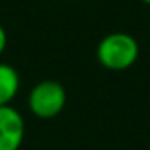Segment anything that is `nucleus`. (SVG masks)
<instances>
[{
	"instance_id": "f257e3e1",
	"label": "nucleus",
	"mask_w": 150,
	"mask_h": 150,
	"mask_svg": "<svg viewBox=\"0 0 150 150\" xmlns=\"http://www.w3.org/2000/svg\"><path fill=\"white\" fill-rule=\"evenodd\" d=\"M96 57L104 69L125 71L136 64L139 57V44L127 32H111L99 41Z\"/></svg>"
},
{
	"instance_id": "f03ea898",
	"label": "nucleus",
	"mask_w": 150,
	"mask_h": 150,
	"mask_svg": "<svg viewBox=\"0 0 150 150\" xmlns=\"http://www.w3.org/2000/svg\"><path fill=\"white\" fill-rule=\"evenodd\" d=\"M28 110L34 117L48 120L62 113L67 103L65 88L55 80H42L28 92Z\"/></svg>"
},
{
	"instance_id": "7ed1b4c3",
	"label": "nucleus",
	"mask_w": 150,
	"mask_h": 150,
	"mask_svg": "<svg viewBox=\"0 0 150 150\" xmlns=\"http://www.w3.org/2000/svg\"><path fill=\"white\" fill-rule=\"evenodd\" d=\"M25 139V118L14 106H0V150H20Z\"/></svg>"
},
{
	"instance_id": "20e7f679",
	"label": "nucleus",
	"mask_w": 150,
	"mask_h": 150,
	"mask_svg": "<svg viewBox=\"0 0 150 150\" xmlns=\"http://www.w3.org/2000/svg\"><path fill=\"white\" fill-rule=\"evenodd\" d=\"M20 74L6 62H0V106H9L20 92Z\"/></svg>"
},
{
	"instance_id": "39448f33",
	"label": "nucleus",
	"mask_w": 150,
	"mask_h": 150,
	"mask_svg": "<svg viewBox=\"0 0 150 150\" xmlns=\"http://www.w3.org/2000/svg\"><path fill=\"white\" fill-rule=\"evenodd\" d=\"M6 48H7V32H6V28L2 25H0V55L6 51Z\"/></svg>"
},
{
	"instance_id": "423d86ee",
	"label": "nucleus",
	"mask_w": 150,
	"mask_h": 150,
	"mask_svg": "<svg viewBox=\"0 0 150 150\" xmlns=\"http://www.w3.org/2000/svg\"><path fill=\"white\" fill-rule=\"evenodd\" d=\"M143 4H146V6H150V0H141Z\"/></svg>"
}]
</instances>
